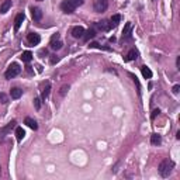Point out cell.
Listing matches in <instances>:
<instances>
[{"label":"cell","instance_id":"ba28073f","mask_svg":"<svg viewBox=\"0 0 180 180\" xmlns=\"http://www.w3.org/2000/svg\"><path fill=\"white\" fill-rule=\"evenodd\" d=\"M27 41L30 45H38L39 42H41V37H39V34H37V32H30V34L27 35Z\"/></svg>","mask_w":180,"mask_h":180},{"label":"cell","instance_id":"4316f807","mask_svg":"<svg viewBox=\"0 0 180 180\" xmlns=\"http://www.w3.org/2000/svg\"><path fill=\"white\" fill-rule=\"evenodd\" d=\"M52 58H51V63L52 65H55L56 62H59V56H56V55H51Z\"/></svg>","mask_w":180,"mask_h":180},{"label":"cell","instance_id":"5b68a950","mask_svg":"<svg viewBox=\"0 0 180 180\" xmlns=\"http://www.w3.org/2000/svg\"><path fill=\"white\" fill-rule=\"evenodd\" d=\"M93 28H94V30H99V31H110V30H111V25H110V21L101 20V21H97V23H94Z\"/></svg>","mask_w":180,"mask_h":180},{"label":"cell","instance_id":"ffe728a7","mask_svg":"<svg viewBox=\"0 0 180 180\" xmlns=\"http://www.w3.org/2000/svg\"><path fill=\"white\" fill-rule=\"evenodd\" d=\"M120 20H121V16H120V14H114V16L110 18V25H111V28H113V27H117V25L120 24Z\"/></svg>","mask_w":180,"mask_h":180},{"label":"cell","instance_id":"8992f818","mask_svg":"<svg viewBox=\"0 0 180 180\" xmlns=\"http://www.w3.org/2000/svg\"><path fill=\"white\" fill-rule=\"evenodd\" d=\"M16 124H17V121H16V120H13V121H10L9 124L6 125V127H3V128L0 129V141H2V139H3L4 137H6V135L11 131V129L16 128Z\"/></svg>","mask_w":180,"mask_h":180},{"label":"cell","instance_id":"9c48e42d","mask_svg":"<svg viewBox=\"0 0 180 180\" xmlns=\"http://www.w3.org/2000/svg\"><path fill=\"white\" fill-rule=\"evenodd\" d=\"M131 30H132V24L131 23H127L124 27V30H122V41H129L131 39Z\"/></svg>","mask_w":180,"mask_h":180},{"label":"cell","instance_id":"52a82bcc","mask_svg":"<svg viewBox=\"0 0 180 180\" xmlns=\"http://www.w3.org/2000/svg\"><path fill=\"white\" fill-rule=\"evenodd\" d=\"M62 41H59V34L56 32V34H54L51 37V48L55 49V51H58V49L62 48Z\"/></svg>","mask_w":180,"mask_h":180},{"label":"cell","instance_id":"7a4b0ae2","mask_svg":"<svg viewBox=\"0 0 180 180\" xmlns=\"http://www.w3.org/2000/svg\"><path fill=\"white\" fill-rule=\"evenodd\" d=\"M173 169H174V162L173 160H170V159L162 160L160 165H159V173L162 177H169Z\"/></svg>","mask_w":180,"mask_h":180},{"label":"cell","instance_id":"4fadbf2b","mask_svg":"<svg viewBox=\"0 0 180 180\" xmlns=\"http://www.w3.org/2000/svg\"><path fill=\"white\" fill-rule=\"evenodd\" d=\"M94 37H96V30H94V28L92 27V28H89V30H87V31L84 32V34H83V37H82V38H83L84 41H89V39L94 38Z\"/></svg>","mask_w":180,"mask_h":180},{"label":"cell","instance_id":"2e32d148","mask_svg":"<svg viewBox=\"0 0 180 180\" xmlns=\"http://www.w3.org/2000/svg\"><path fill=\"white\" fill-rule=\"evenodd\" d=\"M10 7H11V0H4L3 4L0 6V13H2V14H6L7 11L10 10Z\"/></svg>","mask_w":180,"mask_h":180},{"label":"cell","instance_id":"f1b7e54d","mask_svg":"<svg viewBox=\"0 0 180 180\" xmlns=\"http://www.w3.org/2000/svg\"><path fill=\"white\" fill-rule=\"evenodd\" d=\"M159 113H160V110H159V108H156V110H153L152 115H151V117H152V120H155V117H156V115H159Z\"/></svg>","mask_w":180,"mask_h":180},{"label":"cell","instance_id":"44dd1931","mask_svg":"<svg viewBox=\"0 0 180 180\" xmlns=\"http://www.w3.org/2000/svg\"><path fill=\"white\" fill-rule=\"evenodd\" d=\"M21 59H23V62H25V63H30L32 61V54L30 51H25V52H23L21 54Z\"/></svg>","mask_w":180,"mask_h":180},{"label":"cell","instance_id":"8fae6325","mask_svg":"<svg viewBox=\"0 0 180 180\" xmlns=\"http://www.w3.org/2000/svg\"><path fill=\"white\" fill-rule=\"evenodd\" d=\"M24 13H18L17 16H16V20H14V30L16 31H18L21 27V24H23V21H24Z\"/></svg>","mask_w":180,"mask_h":180},{"label":"cell","instance_id":"cb8c5ba5","mask_svg":"<svg viewBox=\"0 0 180 180\" xmlns=\"http://www.w3.org/2000/svg\"><path fill=\"white\" fill-rule=\"evenodd\" d=\"M90 48H99V49H104V51H111V48H108V47H101L100 44H97V42H90L89 45Z\"/></svg>","mask_w":180,"mask_h":180},{"label":"cell","instance_id":"d6a6232c","mask_svg":"<svg viewBox=\"0 0 180 180\" xmlns=\"http://www.w3.org/2000/svg\"><path fill=\"white\" fill-rule=\"evenodd\" d=\"M39 2H41V0H39Z\"/></svg>","mask_w":180,"mask_h":180},{"label":"cell","instance_id":"ac0fdd59","mask_svg":"<svg viewBox=\"0 0 180 180\" xmlns=\"http://www.w3.org/2000/svg\"><path fill=\"white\" fill-rule=\"evenodd\" d=\"M25 137V131L21 127H16V138H17L18 142L23 141V138Z\"/></svg>","mask_w":180,"mask_h":180},{"label":"cell","instance_id":"1f68e13d","mask_svg":"<svg viewBox=\"0 0 180 180\" xmlns=\"http://www.w3.org/2000/svg\"><path fill=\"white\" fill-rule=\"evenodd\" d=\"M176 66H177V69H180V56H177V59H176Z\"/></svg>","mask_w":180,"mask_h":180},{"label":"cell","instance_id":"277c9868","mask_svg":"<svg viewBox=\"0 0 180 180\" xmlns=\"http://www.w3.org/2000/svg\"><path fill=\"white\" fill-rule=\"evenodd\" d=\"M108 7L107 0H94L93 2V9L96 13H104Z\"/></svg>","mask_w":180,"mask_h":180},{"label":"cell","instance_id":"e0dca14e","mask_svg":"<svg viewBox=\"0 0 180 180\" xmlns=\"http://www.w3.org/2000/svg\"><path fill=\"white\" fill-rule=\"evenodd\" d=\"M24 124H27L28 127H30V128L31 129H38V124H37V121H35V120H32V118H30V117H27L24 120Z\"/></svg>","mask_w":180,"mask_h":180},{"label":"cell","instance_id":"83f0119b","mask_svg":"<svg viewBox=\"0 0 180 180\" xmlns=\"http://www.w3.org/2000/svg\"><path fill=\"white\" fill-rule=\"evenodd\" d=\"M0 100H2V103L6 104L7 103V96L4 93H0Z\"/></svg>","mask_w":180,"mask_h":180},{"label":"cell","instance_id":"3957f363","mask_svg":"<svg viewBox=\"0 0 180 180\" xmlns=\"http://www.w3.org/2000/svg\"><path fill=\"white\" fill-rule=\"evenodd\" d=\"M21 72V68L18 63H11L10 66H9V69L6 70V73H4V76H6V79H13V77H16L17 75H20Z\"/></svg>","mask_w":180,"mask_h":180},{"label":"cell","instance_id":"5bb4252c","mask_svg":"<svg viewBox=\"0 0 180 180\" xmlns=\"http://www.w3.org/2000/svg\"><path fill=\"white\" fill-rule=\"evenodd\" d=\"M10 96H11V99L17 100V99H20V97L23 96V90L18 89V87H13V89L10 90Z\"/></svg>","mask_w":180,"mask_h":180},{"label":"cell","instance_id":"7c38bea8","mask_svg":"<svg viewBox=\"0 0 180 180\" xmlns=\"http://www.w3.org/2000/svg\"><path fill=\"white\" fill-rule=\"evenodd\" d=\"M31 16H32V20L34 21H39L42 18L41 9H38V7H32L31 9Z\"/></svg>","mask_w":180,"mask_h":180},{"label":"cell","instance_id":"7402d4cb","mask_svg":"<svg viewBox=\"0 0 180 180\" xmlns=\"http://www.w3.org/2000/svg\"><path fill=\"white\" fill-rule=\"evenodd\" d=\"M151 142H152V145H160L162 144V137L159 134H152L151 135Z\"/></svg>","mask_w":180,"mask_h":180},{"label":"cell","instance_id":"484cf974","mask_svg":"<svg viewBox=\"0 0 180 180\" xmlns=\"http://www.w3.org/2000/svg\"><path fill=\"white\" fill-rule=\"evenodd\" d=\"M34 107L37 108V110L41 108V99H39V97H35L34 99Z\"/></svg>","mask_w":180,"mask_h":180},{"label":"cell","instance_id":"4dcf8cb0","mask_svg":"<svg viewBox=\"0 0 180 180\" xmlns=\"http://www.w3.org/2000/svg\"><path fill=\"white\" fill-rule=\"evenodd\" d=\"M179 90H180V86H179V84H174V86H173V93L177 94V93H179Z\"/></svg>","mask_w":180,"mask_h":180},{"label":"cell","instance_id":"30bf717a","mask_svg":"<svg viewBox=\"0 0 180 180\" xmlns=\"http://www.w3.org/2000/svg\"><path fill=\"white\" fill-rule=\"evenodd\" d=\"M84 34V28L80 27V25H76V27L72 28V37L73 38H82Z\"/></svg>","mask_w":180,"mask_h":180},{"label":"cell","instance_id":"d6986e66","mask_svg":"<svg viewBox=\"0 0 180 180\" xmlns=\"http://www.w3.org/2000/svg\"><path fill=\"white\" fill-rule=\"evenodd\" d=\"M141 72H142V76L145 79H151L152 77V70L149 69L148 66H141Z\"/></svg>","mask_w":180,"mask_h":180},{"label":"cell","instance_id":"603a6c76","mask_svg":"<svg viewBox=\"0 0 180 180\" xmlns=\"http://www.w3.org/2000/svg\"><path fill=\"white\" fill-rule=\"evenodd\" d=\"M49 92H51V83H49V82H47V83H45L44 90H42V96H41L42 100H45V99L49 96Z\"/></svg>","mask_w":180,"mask_h":180},{"label":"cell","instance_id":"6da1fadb","mask_svg":"<svg viewBox=\"0 0 180 180\" xmlns=\"http://www.w3.org/2000/svg\"><path fill=\"white\" fill-rule=\"evenodd\" d=\"M82 4H83V0H63L61 3V9H62L63 13L70 14Z\"/></svg>","mask_w":180,"mask_h":180},{"label":"cell","instance_id":"d4e9b609","mask_svg":"<svg viewBox=\"0 0 180 180\" xmlns=\"http://www.w3.org/2000/svg\"><path fill=\"white\" fill-rule=\"evenodd\" d=\"M68 90H69V84H63V86L61 87V90H59V94H61V97H65L66 93H68Z\"/></svg>","mask_w":180,"mask_h":180},{"label":"cell","instance_id":"9a60e30c","mask_svg":"<svg viewBox=\"0 0 180 180\" xmlns=\"http://www.w3.org/2000/svg\"><path fill=\"white\" fill-rule=\"evenodd\" d=\"M137 58H138V52L135 51V49H131V51L125 55L124 61H125V62H129V61H135Z\"/></svg>","mask_w":180,"mask_h":180},{"label":"cell","instance_id":"f546056e","mask_svg":"<svg viewBox=\"0 0 180 180\" xmlns=\"http://www.w3.org/2000/svg\"><path fill=\"white\" fill-rule=\"evenodd\" d=\"M39 55H41V58H45V55H48V51H47V49H41V51H39Z\"/></svg>","mask_w":180,"mask_h":180}]
</instances>
